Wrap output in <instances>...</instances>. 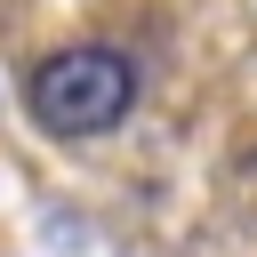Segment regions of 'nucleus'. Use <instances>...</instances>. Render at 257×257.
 Masks as SVG:
<instances>
[{
	"label": "nucleus",
	"mask_w": 257,
	"mask_h": 257,
	"mask_svg": "<svg viewBox=\"0 0 257 257\" xmlns=\"http://www.w3.org/2000/svg\"><path fill=\"white\" fill-rule=\"evenodd\" d=\"M24 104H32V120H40L48 137H104V128H120L128 104H137V64H128L120 48H104V40L56 48V56L32 64Z\"/></svg>",
	"instance_id": "1"
}]
</instances>
